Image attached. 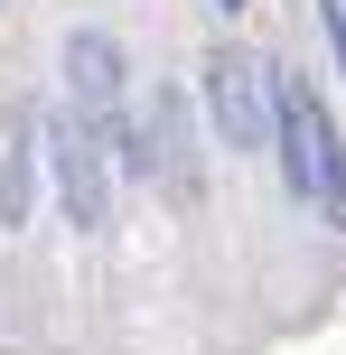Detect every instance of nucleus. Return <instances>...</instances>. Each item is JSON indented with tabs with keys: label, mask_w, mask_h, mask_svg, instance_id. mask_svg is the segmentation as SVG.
<instances>
[{
	"label": "nucleus",
	"mask_w": 346,
	"mask_h": 355,
	"mask_svg": "<svg viewBox=\"0 0 346 355\" xmlns=\"http://www.w3.org/2000/svg\"><path fill=\"white\" fill-rule=\"evenodd\" d=\"M141 178H159L168 196H197V141H187V94H150V122H141Z\"/></svg>",
	"instance_id": "5"
},
{
	"label": "nucleus",
	"mask_w": 346,
	"mask_h": 355,
	"mask_svg": "<svg viewBox=\"0 0 346 355\" xmlns=\"http://www.w3.org/2000/svg\"><path fill=\"white\" fill-rule=\"evenodd\" d=\"M0 225H28V150H0Z\"/></svg>",
	"instance_id": "6"
},
{
	"label": "nucleus",
	"mask_w": 346,
	"mask_h": 355,
	"mask_svg": "<svg viewBox=\"0 0 346 355\" xmlns=\"http://www.w3.org/2000/svg\"><path fill=\"white\" fill-rule=\"evenodd\" d=\"M66 103L112 141V159L141 178V131L122 122V47H112L103 28H75V37H66Z\"/></svg>",
	"instance_id": "3"
},
{
	"label": "nucleus",
	"mask_w": 346,
	"mask_h": 355,
	"mask_svg": "<svg viewBox=\"0 0 346 355\" xmlns=\"http://www.w3.org/2000/svg\"><path fill=\"white\" fill-rule=\"evenodd\" d=\"M216 10H243V0H216Z\"/></svg>",
	"instance_id": "8"
},
{
	"label": "nucleus",
	"mask_w": 346,
	"mask_h": 355,
	"mask_svg": "<svg viewBox=\"0 0 346 355\" xmlns=\"http://www.w3.org/2000/svg\"><path fill=\"white\" fill-rule=\"evenodd\" d=\"M328 19H337V28H346V0H328Z\"/></svg>",
	"instance_id": "7"
},
{
	"label": "nucleus",
	"mask_w": 346,
	"mask_h": 355,
	"mask_svg": "<svg viewBox=\"0 0 346 355\" xmlns=\"http://www.w3.org/2000/svg\"><path fill=\"white\" fill-rule=\"evenodd\" d=\"M37 131H47V159H56V196H66V215H75L85 234H103V215H112V141H103L75 103L47 112Z\"/></svg>",
	"instance_id": "4"
},
{
	"label": "nucleus",
	"mask_w": 346,
	"mask_h": 355,
	"mask_svg": "<svg viewBox=\"0 0 346 355\" xmlns=\"http://www.w3.org/2000/svg\"><path fill=\"white\" fill-rule=\"evenodd\" d=\"M281 178H291V196L318 225L346 234V141H337L328 103H318L300 75H281Z\"/></svg>",
	"instance_id": "1"
},
{
	"label": "nucleus",
	"mask_w": 346,
	"mask_h": 355,
	"mask_svg": "<svg viewBox=\"0 0 346 355\" xmlns=\"http://www.w3.org/2000/svg\"><path fill=\"white\" fill-rule=\"evenodd\" d=\"M206 112H216L225 150H281V66H262V56L243 47H216L206 56Z\"/></svg>",
	"instance_id": "2"
}]
</instances>
